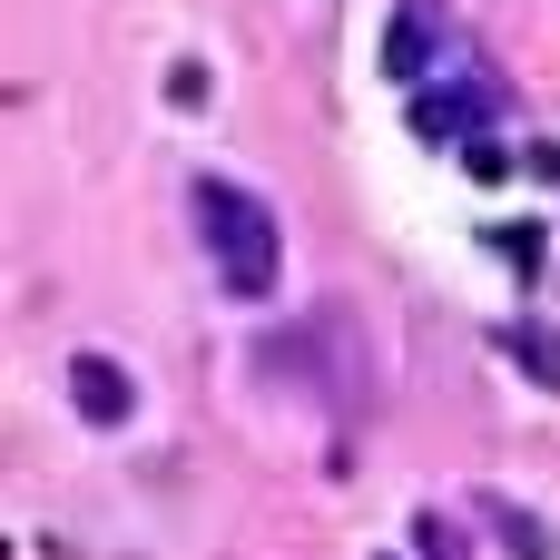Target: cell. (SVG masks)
Masks as SVG:
<instances>
[{
    "instance_id": "5",
    "label": "cell",
    "mask_w": 560,
    "mask_h": 560,
    "mask_svg": "<svg viewBox=\"0 0 560 560\" xmlns=\"http://www.w3.org/2000/svg\"><path fill=\"white\" fill-rule=\"evenodd\" d=\"M502 354L532 364V384H551V394H560V335H551V325H502Z\"/></svg>"
},
{
    "instance_id": "9",
    "label": "cell",
    "mask_w": 560,
    "mask_h": 560,
    "mask_svg": "<svg viewBox=\"0 0 560 560\" xmlns=\"http://www.w3.org/2000/svg\"><path fill=\"white\" fill-rule=\"evenodd\" d=\"M463 167L492 187V177H512V148H492V138H463Z\"/></svg>"
},
{
    "instance_id": "7",
    "label": "cell",
    "mask_w": 560,
    "mask_h": 560,
    "mask_svg": "<svg viewBox=\"0 0 560 560\" xmlns=\"http://www.w3.org/2000/svg\"><path fill=\"white\" fill-rule=\"evenodd\" d=\"M413 551H423V560H472V541H463L453 522H433V512H423V522H413Z\"/></svg>"
},
{
    "instance_id": "1",
    "label": "cell",
    "mask_w": 560,
    "mask_h": 560,
    "mask_svg": "<svg viewBox=\"0 0 560 560\" xmlns=\"http://www.w3.org/2000/svg\"><path fill=\"white\" fill-rule=\"evenodd\" d=\"M197 226H207V256H217L226 295H236V305H266L276 276H285V246H276L266 197H246L236 177H197Z\"/></svg>"
},
{
    "instance_id": "2",
    "label": "cell",
    "mask_w": 560,
    "mask_h": 560,
    "mask_svg": "<svg viewBox=\"0 0 560 560\" xmlns=\"http://www.w3.org/2000/svg\"><path fill=\"white\" fill-rule=\"evenodd\" d=\"M492 108H502V89H492L482 69H453L443 89L423 79V89H413V138H433V148H463V138H482V128H492Z\"/></svg>"
},
{
    "instance_id": "8",
    "label": "cell",
    "mask_w": 560,
    "mask_h": 560,
    "mask_svg": "<svg viewBox=\"0 0 560 560\" xmlns=\"http://www.w3.org/2000/svg\"><path fill=\"white\" fill-rule=\"evenodd\" d=\"M207 89H217L207 59H177V69H167V98H177V108H207Z\"/></svg>"
},
{
    "instance_id": "3",
    "label": "cell",
    "mask_w": 560,
    "mask_h": 560,
    "mask_svg": "<svg viewBox=\"0 0 560 560\" xmlns=\"http://www.w3.org/2000/svg\"><path fill=\"white\" fill-rule=\"evenodd\" d=\"M433 49H443V10L433 0H394V20H384V79L394 89H423L433 79Z\"/></svg>"
},
{
    "instance_id": "6",
    "label": "cell",
    "mask_w": 560,
    "mask_h": 560,
    "mask_svg": "<svg viewBox=\"0 0 560 560\" xmlns=\"http://www.w3.org/2000/svg\"><path fill=\"white\" fill-rule=\"evenodd\" d=\"M492 532L512 560H551V522H532V512H492Z\"/></svg>"
},
{
    "instance_id": "4",
    "label": "cell",
    "mask_w": 560,
    "mask_h": 560,
    "mask_svg": "<svg viewBox=\"0 0 560 560\" xmlns=\"http://www.w3.org/2000/svg\"><path fill=\"white\" fill-rule=\"evenodd\" d=\"M69 404H79V423L118 433V423L138 413V384H128V364H108V354H79V364H69Z\"/></svg>"
}]
</instances>
